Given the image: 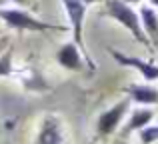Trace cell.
I'll list each match as a JSON object with an SVG mask.
<instances>
[{
  "label": "cell",
  "instance_id": "cell-11",
  "mask_svg": "<svg viewBox=\"0 0 158 144\" xmlns=\"http://www.w3.org/2000/svg\"><path fill=\"white\" fill-rule=\"evenodd\" d=\"M12 46H8L6 50L0 54V76H10L12 74Z\"/></svg>",
  "mask_w": 158,
  "mask_h": 144
},
{
  "label": "cell",
  "instance_id": "cell-10",
  "mask_svg": "<svg viewBox=\"0 0 158 144\" xmlns=\"http://www.w3.org/2000/svg\"><path fill=\"white\" fill-rule=\"evenodd\" d=\"M152 118H154V112H152V110H148V108H136L134 112L130 114V118H128L126 126L122 128L120 136H128V134H132V132L142 130L144 126H148L152 122Z\"/></svg>",
  "mask_w": 158,
  "mask_h": 144
},
{
  "label": "cell",
  "instance_id": "cell-17",
  "mask_svg": "<svg viewBox=\"0 0 158 144\" xmlns=\"http://www.w3.org/2000/svg\"><path fill=\"white\" fill-rule=\"evenodd\" d=\"M124 2H128V4H138L140 0H124Z\"/></svg>",
  "mask_w": 158,
  "mask_h": 144
},
{
  "label": "cell",
  "instance_id": "cell-16",
  "mask_svg": "<svg viewBox=\"0 0 158 144\" xmlns=\"http://www.w3.org/2000/svg\"><path fill=\"white\" fill-rule=\"evenodd\" d=\"M150 4H152V6H154L156 10H158V0H150Z\"/></svg>",
  "mask_w": 158,
  "mask_h": 144
},
{
  "label": "cell",
  "instance_id": "cell-7",
  "mask_svg": "<svg viewBox=\"0 0 158 144\" xmlns=\"http://www.w3.org/2000/svg\"><path fill=\"white\" fill-rule=\"evenodd\" d=\"M64 128L56 116H46L38 132V144H64Z\"/></svg>",
  "mask_w": 158,
  "mask_h": 144
},
{
  "label": "cell",
  "instance_id": "cell-6",
  "mask_svg": "<svg viewBox=\"0 0 158 144\" xmlns=\"http://www.w3.org/2000/svg\"><path fill=\"white\" fill-rule=\"evenodd\" d=\"M56 62L60 64L62 68L66 70H72V72H80L86 64V58L82 54V50L76 46L74 42H66L58 48L56 52Z\"/></svg>",
  "mask_w": 158,
  "mask_h": 144
},
{
  "label": "cell",
  "instance_id": "cell-8",
  "mask_svg": "<svg viewBox=\"0 0 158 144\" xmlns=\"http://www.w3.org/2000/svg\"><path fill=\"white\" fill-rule=\"evenodd\" d=\"M124 92L128 94L132 102L140 106H152V104L158 106V88L150 84H128Z\"/></svg>",
  "mask_w": 158,
  "mask_h": 144
},
{
  "label": "cell",
  "instance_id": "cell-1",
  "mask_svg": "<svg viewBox=\"0 0 158 144\" xmlns=\"http://www.w3.org/2000/svg\"><path fill=\"white\" fill-rule=\"evenodd\" d=\"M104 14L108 18L116 20L118 24H122L132 34V38H134L136 42H140L144 48L152 50V42L148 40L146 32H144V28H142L140 14L132 8V4L124 2V0H106L104 2Z\"/></svg>",
  "mask_w": 158,
  "mask_h": 144
},
{
  "label": "cell",
  "instance_id": "cell-4",
  "mask_svg": "<svg viewBox=\"0 0 158 144\" xmlns=\"http://www.w3.org/2000/svg\"><path fill=\"white\" fill-rule=\"evenodd\" d=\"M130 104H132V100L126 96L124 100L116 102L112 108L104 110V112L98 116V122H96L98 136H102V138L112 136V134L118 130V126H120V122L124 120V116L128 114V110H130Z\"/></svg>",
  "mask_w": 158,
  "mask_h": 144
},
{
  "label": "cell",
  "instance_id": "cell-12",
  "mask_svg": "<svg viewBox=\"0 0 158 144\" xmlns=\"http://www.w3.org/2000/svg\"><path fill=\"white\" fill-rule=\"evenodd\" d=\"M140 134V142L142 144H154L158 142V124H148L142 130H138Z\"/></svg>",
  "mask_w": 158,
  "mask_h": 144
},
{
  "label": "cell",
  "instance_id": "cell-3",
  "mask_svg": "<svg viewBox=\"0 0 158 144\" xmlns=\"http://www.w3.org/2000/svg\"><path fill=\"white\" fill-rule=\"evenodd\" d=\"M0 18L14 30H30V32H46V30H60L64 32L66 28L56 26V24H48L44 20H38L32 16L30 12L20 10V8H2L0 10Z\"/></svg>",
  "mask_w": 158,
  "mask_h": 144
},
{
  "label": "cell",
  "instance_id": "cell-9",
  "mask_svg": "<svg viewBox=\"0 0 158 144\" xmlns=\"http://www.w3.org/2000/svg\"><path fill=\"white\" fill-rule=\"evenodd\" d=\"M140 20H142V28L146 32L148 40L154 46H158V12L154 6L142 4L140 6Z\"/></svg>",
  "mask_w": 158,
  "mask_h": 144
},
{
  "label": "cell",
  "instance_id": "cell-15",
  "mask_svg": "<svg viewBox=\"0 0 158 144\" xmlns=\"http://www.w3.org/2000/svg\"><path fill=\"white\" fill-rule=\"evenodd\" d=\"M12 2H16V4H20V6H24V4H28V0H12Z\"/></svg>",
  "mask_w": 158,
  "mask_h": 144
},
{
  "label": "cell",
  "instance_id": "cell-5",
  "mask_svg": "<svg viewBox=\"0 0 158 144\" xmlns=\"http://www.w3.org/2000/svg\"><path fill=\"white\" fill-rule=\"evenodd\" d=\"M108 52H110V56L120 64V66L134 68L136 72H140V76H142L146 82H154V80H158V64L150 62V60L136 58V56H128V54H124V52L116 50V48H108Z\"/></svg>",
  "mask_w": 158,
  "mask_h": 144
},
{
  "label": "cell",
  "instance_id": "cell-13",
  "mask_svg": "<svg viewBox=\"0 0 158 144\" xmlns=\"http://www.w3.org/2000/svg\"><path fill=\"white\" fill-rule=\"evenodd\" d=\"M6 48H8V38L4 36V38H0V54H2V52L6 50Z\"/></svg>",
  "mask_w": 158,
  "mask_h": 144
},
{
  "label": "cell",
  "instance_id": "cell-14",
  "mask_svg": "<svg viewBox=\"0 0 158 144\" xmlns=\"http://www.w3.org/2000/svg\"><path fill=\"white\" fill-rule=\"evenodd\" d=\"M82 2H84L86 6H90V4H96V2H106V0H82Z\"/></svg>",
  "mask_w": 158,
  "mask_h": 144
},
{
  "label": "cell",
  "instance_id": "cell-2",
  "mask_svg": "<svg viewBox=\"0 0 158 144\" xmlns=\"http://www.w3.org/2000/svg\"><path fill=\"white\" fill-rule=\"evenodd\" d=\"M62 6L66 10V16H68L70 28H72V42L76 44L78 48L82 50L86 58V66L90 70H96V62L92 60V56L88 54L84 44V18H86V4L82 0H60Z\"/></svg>",
  "mask_w": 158,
  "mask_h": 144
},
{
  "label": "cell",
  "instance_id": "cell-18",
  "mask_svg": "<svg viewBox=\"0 0 158 144\" xmlns=\"http://www.w3.org/2000/svg\"><path fill=\"white\" fill-rule=\"evenodd\" d=\"M2 4H4V0H0V6H2Z\"/></svg>",
  "mask_w": 158,
  "mask_h": 144
}]
</instances>
